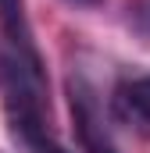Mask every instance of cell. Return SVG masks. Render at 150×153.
I'll return each mask as SVG.
<instances>
[{
    "instance_id": "obj_3",
    "label": "cell",
    "mask_w": 150,
    "mask_h": 153,
    "mask_svg": "<svg viewBox=\"0 0 150 153\" xmlns=\"http://www.w3.org/2000/svg\"><path fill=\"white\" fill-rule=\"evenodd\" d=\"M68 4H79V7H97L100 0H68Z\"/></svg>"
},
{
    "instance_id": "obj_2",
    "label": "cell",
    "mask_w": 150,
    "mask_h": 153,
    "mask_svg": "<svg viewBox=\"0 0 150 153\" xmlns=\"http://www.w3.org/2000/svg\"><path fill=\"white\" fill-rule=\"evenodd\" d=\"M114 103H118V114H122V117H129L132 125L150 128V75L132 78V82L118 85Z\"/></svg>"
},
{
    "instance_id": "obj_1",
    "label": "cell",
    "mask_w": 150,
    "mask_h": 153,
    "mask_svg": "<svg viewBox=\"0 0 150 153\" xmlns=\"http://www.w3.org/2000/svg\"><path fill=\"white\" fill-rule=\"evenodd\" d=\"M72 117H75V132H79L86 153H114V143L104 128L100 107L82 82H72Z\"/></svg>"
}]
</instances>
